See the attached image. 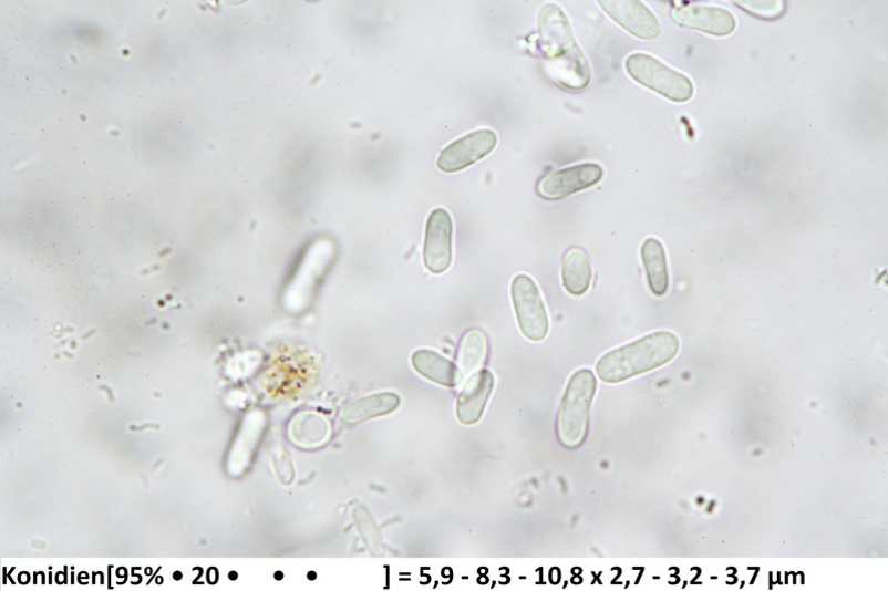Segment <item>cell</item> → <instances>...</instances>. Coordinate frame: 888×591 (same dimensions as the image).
Listing matches in <instances>:
<instances>
[{"label":"cell","instance_id":"cell-1","mask_svg":"<svg viewBox=\"0 0 888 591\" xmlns=\"http://www.w3.org/2000/svg\"><path fill=\"white\" fill-rule=\"evenodd\" d=\"M539 35L540 48L556 81L569 90L586 89L591 80L589 62L576 42L567 15L559 7L548 4L543 8Z\"/></svg>","mask_w":888,"mask_h":591},{"label":"cell","instance_id":"cell-2","mask_svg":"<svg viewBox=\"0 0 888 591\" xmlns=\"http://www.w3.org/2000/svg\"><path fill=\"white\" fill-rule=\"evenodd\" d=\"M679 351V338L659 331L608 352L598 361L596 371L605 383L618 384L670 363Z\"/></svg>","mask_w":888,"mask_h":591},{"label":"cell","instance_id":"cell-3","mask_svg":"<svg viewBox=\"0 0 888 591\" xmlns=\"http://www.w3.org/2000/svg\"><path fill=\"white\" fill-rule=\"evenodd\" d=\"M598 382L591 370L577 371L569 380L558 415L557 433L562 446L576 449L586 440Z\"/></svg>","mask_w":888,"mask_h":591},{"label":"cell","instance_id":"cell-4","mask_svg":"<svg viewBox=\"0 0 888 591\" xmlns=\"http://www.w3.org/2000/svg\"><path fill=\"white\" fill-rule=\"evenodd\" d=\"M628 74L640 85L674 103H686L694 94L692 82L647 54H633L626 62Z\"/></svg>","mask_w":888,"mask_h":591},{"label":"cell","instance_id":"cell-5","mask_svg":"<svg viewBox=\"0 0 888 591\" xmlns=\"http://www.w3.org/2000/svg\"><path fill=\"white\" fill-rule=\"evenodd\" d=\"M512 298L522 333L533 342H543L549 334L550 322L534 279L518 274L512 284Z\"/></svg>","mask_w":888,"mask_h":591},{"label":"cell","instance_id":"cell-6","mask_svg":"<svg viewBox=\"0 0 888 591\" xmlns=\"http://www.w3.org/2000/svg\"><path fill=\"white\" fill-rule=\"evenodd\" d=\"M454 224L447 210L431 212L425 228L423 261L425 268L434 273L446 272L453 263Z\"/></svg>","mask_w":888,"mask_h":591},{"label":"cell","instance_id":"cell-7","mask_svg":"<svg viewBox=\"0 0 888 591\" xmlns=\"http://www.w3.org/2000/svg\"><path fill=\"white\" fill-rule=\"evenodd\" d=\"M498 137L495 132L483 129L472 133L444 149L437 162V168L447 174L462 172L486 158L496 148Z\"/></svg>","mask_w":888,"mask_h":591},{"label":"cell","instance_id":"cell-8","mask_svg":"<svg viewBox=\"0 0 888 591\" xmlns=\"http://www.w3.org/2000/svg\"><path fill=\"white\" fill-rule=\"evenodd\" d=\"M602 178L599 165H579L549 174L540 180L537 191L545 200H561L596 186Z\"/></svg>","mask_w":888,"mask_h":591},{"label":"cell","instance_id":"cell-9","mask_svg":"<svg viewBox=\"0 0 888 591\" xmlns=\"http://www.w3.org/2000/svg\"><path fill=\"white\" fill-rule=\"evenodd\" d=\"M599 6L617 24L640 40L651 41L660 34L658 19L641 2L600 0Z\"/></svg>","mask_w":888,"mask_h":591},{"label":"cell","instance_id":"cell-10","mask_svg":"<svg viewBox=\"0 0 888 591\" xmlns=\"http://www.w3.org/2000/svg\"><path fill=\"white\" fill-rule=\"evenodd\" d=\"M671 17L682 28L717 38L729 37L736 29L735 18L721 8L686 4L674 9Z\"/></svg>","mask_w":888,"mask_h":591},{"label":"cell","instance_id":"cell-11","mask_svg":"<svg viewBox=\"0 0 888 591\" xmlns=\"http://www.w3.org/2000/svg\"><path fill=\"white\" fill-rule=\"evenodd\" d=\"M494 388L495 376L491 371L482 370L469 376L457 402L461 423L475 425L483 418Z\"/></svg>","mask_w":888,"mask_h":591},{"label":"cell","instance_id":"cell-12","mask_svg":"<svg viewBox=\"0 0 888 591\" xmlns=\"http://www.w3.org/2000/svg\"><path fill=\"white\" fill-rule=\"evenodd\" d=\"M411 361L419 374L442 386L456 387L465 379L455 363L430 350L416 351Z\"/></svg>","mask_w":888,"mask_h":591},{"label":"cell","instance_id":"cell-13","mask_svg":"<svg viewBox=\"0 0 888 591\" xmlns=\"http://www.w3.org/2000/svg\"><path fill=\"white\" fill-rule=\"evenodd\" d=\"M641 258L651 292L655 297H664L669 290L670 279L662 242L654 238L647 239L641 247Z\"/></svg>","mask_w":888,"mask_h":591},{"label":"cell","instance_id":"cell-14","mask_svg":"<svg viewBox=\"0 0 888 591\" xmlns=\"http://www.w3.org/2000/svg\"><path fill=\"white\" fill-rule=\"evenodd\" d=\"M400 398L393 393H379L354 400L344 405L340 418L345 424H357L393 412Z\"/></svg>","mask_w":888,"mask_h":591},{"label":"cell","instance_id":"cell-15","mask_svg":"<svg viewBox=\"0 0 888 591\" xmlns=\"http://www.w3.org/2000/svg\"><path fill=\"white\" fill-rule=\"evenodd\" d=\"M592 266L589 256L581 248L570 249L562 262V282L574 297H582L592 282Z\"/></svg>","mask_w":888,"mask_h":591},{"label":"cell","instance_id":"cell-16","mask_svg":"<svg viewBox=\"0 0 888 591\" xmlns=\"http://www.w3.org/2000/svg\"><path fill=\"white\" fill-rule=\"evenodd\" d=\"M291 439L299 446L311 448L323 445L330 437V425L321 415L301 413L290 426Z\"/></svg>","mask_w":888,"mask_h":591},{"label":"cell","instance_id":"cell-17","mask_svg":"<svg viewBox=\"0 0 888 591\" xmlns=\"http://www.w3.org/2000/svg\"><path fill=\"white\" fill-rule=\"evenodd\" d=\"M489 353L487 335L478 329L468 331L458 351V367L464 377L477 373L486 363Z\"/></svg>","mask_w":888,"mask_h":591}]
</instances>
